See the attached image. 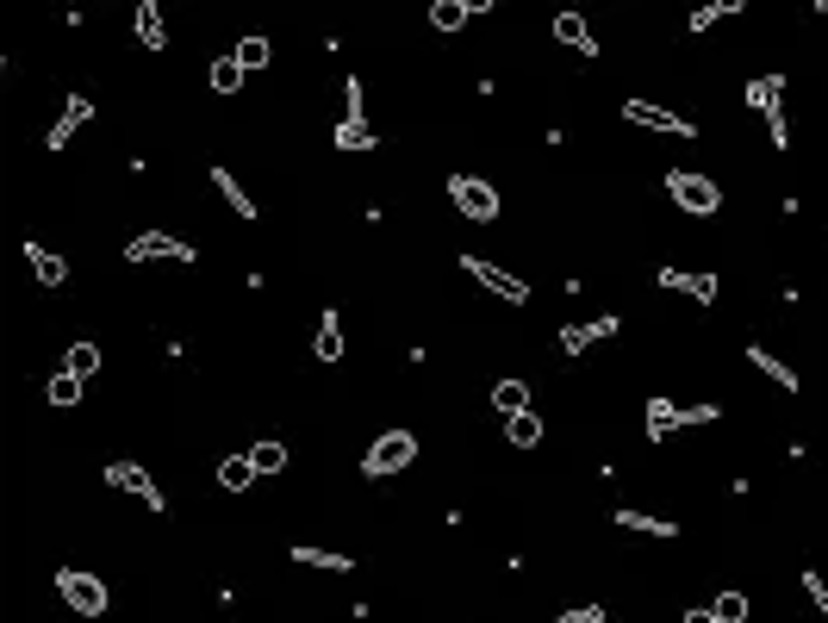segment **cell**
Wrapping results in <instances>:
<instances>
[{
    "mask_svg": "<svg viewBox=\"0 0 828 623\" xmlns=\"http://www.w3.org/2000/svg\"><path fill=\"white\" fill-rule=\"evenodd\" d=\"M57 599L76 611V618H106L113 611V586L100 580V574H88V567H57Z\"/></svg>",
    "mask_w": 828,
    "mask_h": 623,
    "instance_id": "obj_1",
    "label": "cell"
},
{
    "mask_svg": "<svg viewBox=\"0 0 828 623\" xmlns=\"http://www.w3.org/2000/svg\"><path fill=\"white\" fill-rule=\"evenodd\" d=\"M716 418H723V406H679V399L655 393V399H648V443H673L679 430L716 424Z\"/></svg>",
    "mask_w": 828,
    "mask_h": 623,
    "instance_id": "obj_2",
    "label": "cell"
},
{
    "mask_svg": "<svg viewBox=\"0 0 828 623\" xmlns=\"http://www.w3.org/2000/svg\"><path fill=\"white\" fill-rule=\"evenodd\" d=\"M411 462H418V437H411V430H386V437L367 443L362 474H367V480H393V474H405Z\"/></svg>",
    "mask_w": 828,
    "mask_h": 623,
    "instance_id": "obj_3",
    "label": "cell"
},
{
    "mask_svg": "<svg viewBox=\"0 0 828 623\" xmlns=\"http://www.w3.org/2000/svg\"><path fill=\"white\" fill-rule=\"evenodd\" d=\"M748 106L767 118V137L772 150H791V125H785V76H760L748 81Z\"/></svg>",
    "mask_w": 828,
    "mask_h": 623,
    "instance_id": "obj_4",
    "label": "cell"
},
{
    "mask_svg": "<svg viewBox=\"0 0 828 623\" xmlns=\"http://www.w3.org/2000/svg\"><path fill=\"white\" fill-rule=\"evenodd\" d=\"M667 194H673L679 213H692V218L723 213V188H716L711 175H692V169H673V175H667Z\"/></svg>",
    "mask_w": 828,
    "mask_h": 623,
    "instance_id": "obj_5",
    "label": "cell"
},
{
    "mask_svg": "<svg viewBox=\"0 0 828 623\" xmlns=\"http://www.w3.org/2000/svg\"><path fill=\"white\" fill-rule=\"evenodd\" d=\"M449 206H455L467 225H492V218H499V188L480 175H449Z\"/></svg>",
    "mask_w": 828,
    "mask_h": 623,
    "instance_id": "obj_6",
    "label": "cell"
},
{
    "mask_svg": "<svg viewBox=\"0 0 828 623\" xmlns=\"http://www.w3.org/2000/svg\"><path fill=\"white\" fill-rule=\"evenodd\" d=\"M462 274L467 281H480L492 299H504V306H530V287H523L511 269H499V262H486V256H462Z\"/></svg>",
    "mask_w": 828,
    "mask_h": 623,
    "instance_id": "obj_7",
    "label": "cell"
},
{
    "mask_svg": "<svg viewBox=\"0 0 828 623\" xmlns=\"http://www.w3.org/2000/svg\"><path fill=\"white\" fill-rule=\"evenodd\" d=\"M623 118L642 125V132H660V137H697V125L673 106H660V100H623Z\"/></svg>",
    "mask_w": 828,
    "mask_h": 623,
    "instance_id": "obj_8",
    "label": "cell"
},
{
    "mask_svg": "<svg viewBox=\"0 0 828 623\" xmlns=\"http://www.w3.org/2000/svg\"><path fill=\"white\" fill-rule=\"evenodd\" d=\"M125 262H193V243L188 237H169V231H144L125 243Z\"/></svg>",
    "mask_w": 828,
    "mask_h": 623,
    "instance_id": "obj_9",
    "label": "cell"
},
{
    "mask_svg": "<svg viewBox=\"0 0 828 623\" xmlns=\"http://www.w3.org/2000/svg\"><path fill=\"white\" fill-rule=\"evenodd\" d=\"M100 480H106V487H118V492H132V499H144L150 511L169 506V499H162V487H156V480H150L137 462H106V474H100Z\"/></svg>",
    "mask_w": 828,
    "mask_h": 623,
    "instance_id": "obj_10",
    "label": "cell"
},
{
    "mask_svg": "<svg viewBox=\"0 0 828 623\" xmlns=\"http://www.w3.org/2000/svg\"><path fill=\"white\" fill-rule=\"evenodd\" d=\"M655 281L660 287H673V293H685V299H697V306H711L716 299V274L711 269H673V262H667V269H655Z\"/></svg>",
    "mask_w": 828,
    "mask_h": 623,
    "instance_id": "obj_11",
    "label": "cell"
},
{
    "mask_svg": "<svg viewBox=\"0 0 828 623\" xmlns=\"http://www.w3.org/2000/svg\"><path fill=\"white\" fill-rule=\"evenodd\" d=\"M616 331H623V318H616V312L586 318V325H567V331H560V355H586L592 343H604V337H616Z\"/></svg>",
    "mask_w": 828,
    "mask_h": 623,
    "instance_id": "obj_12",
    "label": "cell"
},
{
    "mask_svg": "<svg viewBox=\"0 0 828 623\" xmlns=\"http://www.w3.org/2000/svg\"><path fill=\"white\" fill-rule=\"evenodd\" d=\"M88 118H94V100H88V94H63V113L50 118L44 144H50V150H63V144H69V137H76L81 125H88Z\"/></svg>",
    "mask_w": 828,
    "mask_h": 623,
    "instance_id": "obj_13",
    "label": "cell"
},
{
    "mask_svg": "<svg viewBox=\"0 0 828 623\" xmlns=\"http://www.w3.org/2000/svg\"><path fill=\"white\" fill-rule=\"evenodd\" d=\"M25 262H32V274H38V287H50V293L69 287V262H63L57 250H44L38 237H25Z\"/></svg>",
    "mask_w": 828,
    "mask_h": 623,
    "instance_id": "obj_14",
    "label": "cell"
},
{
    "mask_svg": "<svg viewBox=\"0 0 828 623\" xmlns=\"http://www.w3.org/2000/svg\"><path fill=\"white\" fill-rule=\"evenodd\" d=\"M311 355H318L325 369H337V362H343V312H337V306L318 312V337H311Z\"/></svg>",
    "mask_w": 828,
    "mask_h": 623,
    "instance_id": "obj_15",
    "label": "cell"
},
{
    "mask_svg": "<svg viewBox=\"0 0 828 623\" xmlns=\"http://www.w3.org/2000/svg\"><path fill=\"white\" fill-rule=\"evenodd\" d=\"M213 188H218V200H225V206H231L237 218H250V225H256V218H262V206H256V200H250V188H243V181H237L231 169H225V162H218V169H213Z\"/></svg>",
    "mask_w": 828,
    "mask_h": 623,
    "instance_id": "obj_16",
    "label": "cell"
},
{
    "mask_svg": "<svg viewBox=\"0 0 828 623\" xmlns=\"http://www.w3.org/2000/svg\"><path fill=\"white\" fill-rule=\"evenodd\" d=\"M748 369L753 374H767L772 387H785V393H797V369H791L785 355H772L767 343H748Z\"/></svg>",
    "mask_w": 828,
    "mask_h": 623,
    "instance_id": "obj_17",
    "label": "cell"
},
{
    "mask_svg": "<svg viewBox=\"0 0 828 623\" xmlns=\"http://www.w3.org/2000/svg\"><path fill=\"white\" fill-rule=\"evenodd\" d=\"M293 562H299V567H318V574H349V567H355V555H343V548H325V543H293Z\"/></svg>",
    "mask_w": 828,
    "mask_h": 623,
    "instance_id": "obj_18",
    "label": "cell"
},
{
    "mask_svg": "<svg viewBox=\"0 0 828 623\" xmlns=\"http://www.w3.org/2000/svg\"><path fill=\"white\" fill-rule=\"evenodd\" d=\"M616 530H636V536H655V543L679 536L673 518H655V511H636V506H623V511H616Z\"/></svg>",
    "mask_w": 828,
    "mask_h": 623,
    "instance_id": "obj_19",
    "label": "cell"
},
{
    "mask_svg": "<svg viewBox=\"0 0 828 623\" xmlns=\"http://www.w3.org/2000/svg\"><path fill=\"white\" fill-rule=\"evenodd\" d=\"M243 455H250V467H256V474H262V480H269V474H287V462H293V455H287V443H281V437H256V443L243 449Z\"/></svg>",
    "mask_w": 828,
    "mask_h": 623,
    "instance_id": "obj_20",
    "label": "cell"
},
{
    "mask_svg": "<svg viewBox=\"0 0 828 623\" xmlns=\"http://www.w3.org/2000/svg\"><path fill=\"white\" fill-rule=\"evenodd\" d=\"M330 144H337V150H374V144H381V137H374V125H367V113H343V125H337V137H330Z\"/></svg>",
    "mask_w": 828,
    "mask_h": 623,
    "instance_id": "obj_21",
    "label": "cell"
},
{
    "mask_svg": "<svg viewBox=\"0 0 828 623\" xmlns=\"http://www.w3.org/2000/svg\"><path fill=\"white\" fill-rule=\"evenodd\" d=\"M206 81H213V94H243V81H250V69L237 63V50H225V57H213Z\"/></svg>",
    "mask_w": 828,
    "mask_h": 623,
    "instance_id": "obj_22",
    "label": "cell"
},
{
    "mask_svg": "<svg viewBox=\"0 0 828 623\" xmlns=\"http://www.w3.org/2000/svg\"><path fill=\"white\" fill-rule=\"evenodd\" d=\"M137 44H144V50H162V44H169V20H162L156 0H137Z\"/></svg>",
    "mask_w": 828,
    "mask_h": 623,
    "instance_id": "obj_23",
    "label": "cell"
},
{
    "mask_svg": "<svg viewBox=\"0 0 828 623\" xmlns=\"http://www.w3.org/2000/svg\"><path fill=\"white\" fill-rule=\"evenodd\" d=\"M555 38L567 44V50H579V57H598V38L586 32V20H579V13H555Z\"/></svg>",
    "mask_w": 828,
    "mask_h": 623,
    "instance_id": "obj_24",
    "label": "cell"
},
{
    "mask_svg": "<svg viewBox=\"0 0 828 623\" xmlns=\"http://www.w3.org/2000/svg\"><path fill=\"white\" fill-rule=\"evenodd\" d=\"M63 374H76V381H94V374H100V343L76 337V343L63 350Z\"/></svg>",
    "mask_w": 828,
    "mask_h": 623,
    "instance_id": "obj_25",
    "label": "cell"
},
{
    "mask_svg": "<svg viewBox=\"0 0 828 623\" xmlns=\"http://www.w3.org/2000/svg\"><path fill=\"white\" fill-rule=\"evenodd\" d=\"M467 20H474V0H436V7H430V25H436L443 38H455Z\"/></svg>",
    "mask_w": 828,
    "mask_h": 623,
    "instance_id": "obj_26",
    "label": "cell"
},
{
    "mask_svg": "<svg viewBox=\"0 0 828 623\" xmlns=\"http://www.w3.org/2000/svg\"><path fill=\"white\" fill-rule=\"evenodd\" d=\"M492 411H499V418L536 411V406H530V381H499V387H492Z\"/></svg>",
    "mask_w": 828,
    "mask_h": 623,
    "instance_id": "obj_27",
    "label": "cell"
},
{
    "mask_svg": "<svg viewBox=\"0 0 828 623\" xmlns=\"http://www.w3.org/2000/svg\"><path fill=\"white\" fill-rule=\"evenodd\" d=\"M735 13H741V0H704V7H692V38H704V32H711V25H723V20H735Z\"/></svg>",
    "mask_w": 828,
    "mask_h": 623,
    "instance_id": "obj_28",
    "label": "cell"
},
{
    "mask_svg": "<svg viewBox=\"0 0 828 623\" xmlns=\"http://www.w3.org/2000/svg\"><path fill=\"white\" fill-rule=\"evenodd\" d=\"M256 480H262V474L250 467V455H225V462H218V487L225 492H250Z\"/></svg>",
    "mask_w": 828,
    "mask_h": 623,
    "instance_id": "obj_29",
    "label": "cell"
},
{
    "mask_svg": "<svg viewBox=\"0 0 828 623\" xmlns=\"http://www.w3.org/2000/svg\"><path fill=\"white\" fill-rule=\"evenodd\" d=\"M237 63H243L250 76H262V69H269V63H274V44L262 38V32H250V38L237 44Z\"/></svg>",
    "mask_w": 828,
    "mask_h": 623,
    "instance_id": "obj_30",
    "label": "cell"
},
{
    "mask_svg": "<svg viewBox=\"0 0 828 623\" xmlns=\"http://www.w3.org/2000/svg\"><path fill=\"white\" fill-rule=\"evenodd\" d=\"M504 437H511V449H536L542 443V418L536 411H518V418H504Z\"/></svg>",
    "mask_w": 828,
    "mask_h": 623,
    "instance_id": "obj_31",
    "label": "cell"
},
{
    "mask_svg": "<svg viewBox=\"0 0 828 623\" xmlns=\"http://www.w3.org/2000/svg\"><path fill=\"white\" fill-rule=\"evenodd\" d=\"M711 618H716V623H748V592L723 586V592L711 599Z\"/></svg>",
    "mask_w": 828,
    "mask_h": 623,
    "instance_id": "obj_32",
    "label": "cell"
},
{
    "mask_svg": "<svg viewBox=\"0 0 828 623\" xmlns=\"http://www.w3.org/2000/svg\"><path fill=\"white\" fill-rule=\"evenodd\" d=\"M81 387H88V381H76V374H50V387H44V393H50V406H63V411H69V406H81Z\"/></svg>",
    "mask_w": 828,
    "mask_h": 623,
    "instance_id": "obj_33",
    "label": "cell"
},
{
    "mask_svg": "<svg viewBox=\"0 0 828 623\" xmlns=\"http://www.w3.org/2000/svg\"><path fill=\"white\" fill-rule=\"evenodd\" d=\"M797 580H804L809 604H816V611H823V618H828V580H823V574H816V567H804V574H797Z\"/></svg>",
    "mask_w": 828,
    "mask_h": 623,
    "instance_id": "obj_34",
    "label": "cell"
},
{
    "mask_svg": "<svg viewBox=\"0 0 828 623\" xmlns=\"http://www.w3.org/2000/svg\"><path fill=\"white\" fill-rule=\"evenodd\" d=\"M555 623H604V604H574V611H560Z\"/></svg>",
    "mask_w": 828,
    "mask_h": 623,
    "instance_id": "obj_35",
    "label": "cell"
},
{
    "mask_svg": "<svg viewBox=\"0 0 828 623\" xmlns=\"http://www.w3.org/2000/svg\"><path fill=\"white\" fill-rule=\"evenodd\" d=\"M679 623H716V618H711V604H704V611H697V604H692V611H685V618H679Z\"/></svg>",
    "mask_w": 828,
    "mask_h": 623,
    "instance_id": "obj_36",
    "label": "cell"
}]
</instances>
